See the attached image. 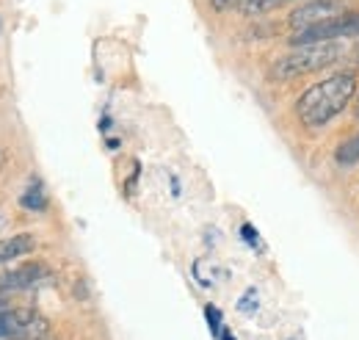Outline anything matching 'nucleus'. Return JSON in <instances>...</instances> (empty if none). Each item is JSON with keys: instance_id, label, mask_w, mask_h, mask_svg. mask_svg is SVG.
<instances>
[{"instance_id": "1", "label": "nucleus", "mask_w": 359, "mask_h": 340, "mask_svg": "<svg viewBox=\"0 0 359 340\" xmlns=\"http://www.w3.org/2000/svg\"><path fill=\"white\" fill-rule=\"evenodd\" d=\"M357 97V75L354 72H337L329 75L326 81L310 86L299 103H296V117L307 128H323L329 125L346 105Z\"/></svg>"}, {"instance_id": "2", "label": "nucleus", "mask_w": 359, "mask_h": 340, "mask_svg": "<svg viewBox=\"0 0 359 340\" xmlns=\"http://www.w3.org/2000/svg\"><path fill=\"white\" fill-rule=\"evenodd\" d=\"M346 55V44L343 42H320V44H302L293 47L287 55H282L273 67H271V81H293L310 72H320L332 64H337Z\"/></svg>"}, {"instance_id": "3", "label": "nucleus", "mask_w": 359, "mask_h": 340, "mask_svg": "<svg viewBox=\"0 0 359 340\" xmlns=\"http://www.w3.org/2000/svg\"><path fill=\"white\" fill-rule=\"evenodd\" d=\"M359 37V11H343L337 17H329L318 25L302 28L290 37L293 47L302 44H320V42H343V39H354Z\"/></svg>"}, {"instance_id": "4", "label": "nucleus", "mask_w": 359, "mask_h": 340, "mask_svg": "<svg viewBox=\"0 0 359 340\" xmlns=\"http://www.w3.org/2000/svg\"><path fill=\"white\" fill-rule=\"evenodd\" d=\"M50 335V324L42 313L28 307L0 310V340H34Z\"/></svg>"}, {"instance_id": "5", "label": "nucleus", "mask_w": 359, "mask_h": 340, "mask_svg": "<svg viewBox=\"0 0 359 340\" xmlns=\"http://www.w3.org/2000/svg\"><path fill=\"white\" fill-rule=\"evenodd\" d=\"M343 8H346L343 0H307V3H302L299 8L290 11L287 22H290L293 31H302V28L318 25V22H323V20H329V17L343 14Z\"/></svg>"}, {"instance_id": "6", "label": "nucleus", "mask_w": 359, "mask_h": 340, "mask_svg": "<svg viewBox=\"0 0 359 340\" xmlns=\"http://www.w3.org/2000/svg\"><path fill=\"white\" fill-rule=\"evenodd\" d=\"M50 277H53V271L45 263H28V266H20V268L3 274L0 291H28V288H36L42 282H50Z\"/></svg>"}, {"instance_id": "7", "label": "nucleus", "mask_w": 359, "mask_h": 340, "mask_svg": "<svg viewBox=\"0 0 359 340\" xmlns=\"http://www.w3.org/2000/svg\"><path fill=\"white\" fill-rule=\"evenodd\" d=\"M34 247H36V241H34V235H28V233L3 238V241H0V263H8V260H17V257L28 255V252H34Z\"/></svg>"}, {"instance_id": "8", "label": "nucleus", "mask_w": 359, "mask_h": 340, "mask_svg": "<svg viewBox=\"0 0 359 340\" xmlns=\"http://www.w3.org/2000/svg\"><path fill=\"white\" fill-rule=\"evenodd\" d=\"M20 205L25 208V211H45L47 208V197H45V188H42V180L39 177H34L31 183H28V191L20 197Z\"/></svg>"}, {"instance_id": "9", "label": "nucleus", "mask_w": 359, "mask_h": 340, "mask_svg": "<svg viewBox=\"0 0 359 340\" xmlns=\"http://www.w3.org/2000/svg\"><path fill=\"white\" fill-rule=\"evenodd\" d=\"M334 161H337L340 166H354V164H359V133L351 136L348 141H343V144L334 150Z\"/></svg>"}, {"instance_id": "10", "label": "nucleus", "mask_w": 359, "mask_h": 340, "mask_svg": "<svg viewBox=\"0 0 359 340\" xmlns=\"http://www.w3.org/2000/svg\"><path fill=\"white\" fill-rule=\"evenodd\" d=\"M285 3H287V0H243L241 8H243V14L257 17V14H269V11L279 8V6H285Z\"/></svg>"}, {"instance_id": "11", "label": "nucleus", "mask_w": 359, "mask_h": 340, "mask_svg": "<svg viewBox=\"0 0 359 340\" xmlns=\"http://www.w3.org/2000/svg\"><path fill=\"white\" fill-rule=\"evenodd\" d=\"M205 315H208V324H210L213 335H216V338H222V313H219L213 304H208V307H205Z\"/></svg>"}, {"instance_id": "12", "label": "nucleus", "mask_w": 359, "mask_h": 340, "mask_svg": "<svg viewBox=\"0 0 359 340\" xmlns=\"http://www.w3.org/2000/svg\"><path fill=\"white\" fill-rule=\"evenodd\" d=\"M241 235H243V238H246V244H252L255 249H260V247H263V244H260V235H257V230H255L252 224H243V227H241Z\"/></svg>"}, {"instance_id": "13", "label": "nucleus", "mask_w": 359, "mask_h": 340, "mask_svg": "<svg viewBox=\"0 0 359 340\" xmlns=\"http://www.w3.org/2000/svg\"><path fill=\"white\" fill-rule=\"evenodd\" d=\"M243 0H210V6L216 8V11H232V8H238Z\"/></svg>"}, {"instance_id": "14", "label": "nucleus", "mask_w": 359, "mask_h": 340, "mask_svg": "<svg viewBox=\"0 0 359 340\" xmlns=\"http://www.w3.org/2000/svg\"><path fill=\"white\" fill-rule=\"evenodd\" d=\"M238 307H241V310H246V313H249V310H255V307H257V294H255V291H246V296L238 301Z\"/></svg>"}, {"instance_id": "15", "label": "nucleus", "mask_w": 359, "mask_h": 340, "mask_svg": "<svg viewBox=\"0 0 359 340\" xmlns=\"http://www.w3.org/2000/svg\"><path fill=\"white\" fill-rule=\"evenodd\" d=\"M222 340H235V335L229 329H222Z\"/></svg>"}, {"instance_id": "16", "label": "nucleus", "mask_w": 359, "mask_h": 340, "mask_svg": "<svg viewBox=\"0 0 359 340\" xmlns=\"http://www.w3.org/2000/svg\"><path fill=\"white\" fill-rule=\"evenodd\" d=\"M0 310H8V301L6 299H0Z\"/></svg>"}, {"instance_id": "17", "label": "nucleus", "mask_w": 359, "mask_h": 340, "mask_svg": "<svg viewBox=\"0 0 359 340\" xmlns=\"http://www.w3.org/2000/svg\"><path fill=\"white\" fill-rule=\"evenodd\" d=\"M34 340H55V338H50V335H45V338H34Z\"/></svg>"}, {"instance_id": "18", "label": "nucleus", "mask_w": 359, "mask_h": 340, "mask_svg": "<svg viewBox=\"0 0 359 340\" xmlns=\"http://www.w3.org/2000/svg\"><path fill=\"white\" fill-rule=\"evenodd\" d=\"M0 166H3V155H0Z\"/></svg>"}, {"instance_id": "19", "label": "nucleus", "mask_w": 359, "mask_h": 340, "mask_svg": "<svg viewBox=\"0 0 359 340\" xmlns=\"http://www.w3.org/2000/svg\"><path fill=\"white\" fill-rule=\"evenodd\" d=\"M357 119H359V108H357Z\"/></svg>"}, {"instance_id": "20", "label": "nucleus", "mask_w": 359, "mask_h": 340, "mask_svg": "<svg viewBox=\"0 0 359 340\" xmlns=\"http://www.w3.org/2000/svg\"><path fill=\"white\" fill-rule=\"evenodd\" d=\"M0 227H3V218H0Z\"/></svg>"}]
</instances>
